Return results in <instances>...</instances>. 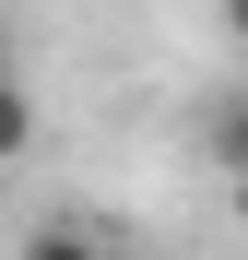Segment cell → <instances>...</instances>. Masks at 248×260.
I'll use <instances>...</instances> for the list:
<instances>
[{
    "label": "cell",
    "instance_id": "obj_3",
    "mask_svg": "<svg viewBox=\"0 0 248 260\" xmlns=\"http://www.w3.org/2000/svg\"><path fill=\"white\" fill-rule=\"evenodd\" d=\"M213 154H225V178H248V107H225V118H213Z\"/></svg>",
    "mask_w": 248,
    "mask_h": 260
},
{
    "label": "cell",
    "instance_id": "obj_6",
    "mask_svg": "<svg viewBox=\"0 0 248 260\" xmlns=\"http://www.w3.org/2000/svg\"><path fill=\"white\" fill-rule=\"evenodd\" d=\"M0 71H12V24H0Z\"/></svg>",
    "mask_w": 248,
    "mask_h": 260
},
{
    "label": "cell",
    "instance_id": "obj_2",
    "mask_svg": "<svg viewBox=\"0 0 248 260\" xmlns=\"http://www.w3.org/2000/svg\"><path fill=\"white\" fill-rule=\"evenodd\" d=\"M24 142H36V95L0 71V166H24Z\"/></svg>",
    "mask_w": 248,
    "mask_h": 260
},
{
    "label": "cell",
    "instance_id": "obj_5",
    "mask_svg": "<svg viewBox=\"0 0 248 260\" xmlns=\"http://www.w3.org/2000/svg\"><path fill=\"white\" fill-rule=\"evenodd\" d=\"M225 201H236V225H248V178H236V189H225Z\"/></svg>",
    "mask_w": 248,
    "mask_h": 260
},
{
    "label": "cell",
    "instance_id": "obj_1",
    "mask_svg": "<svg viewBox=\"0 0 248 260\" xmlns=\"http://www.w3.org/2000/svg\"><path fill=\"white\" fill-rule=\"evenodd\" d=\"M12 260H118V237H107V225H83V213H48V225H24Z\"/></svg>",
    "mask_w": 248,
    "mask_h": 260
},
{
    "label": "cell",
    "instance_id": "obj_4",
    "mask_svg": "<svg viewBox=\"0 0 248 260\" xmlns=\"http://www.w3.org/2000/svg\"><path fill=\"white\" fill-rule=\"evenodd\" d=\"M213 12H225V36H236V48H248V0H213Z\"/></svg>",
    "mask_w": 248,
    "mask_h": 260
}]
</instances>
